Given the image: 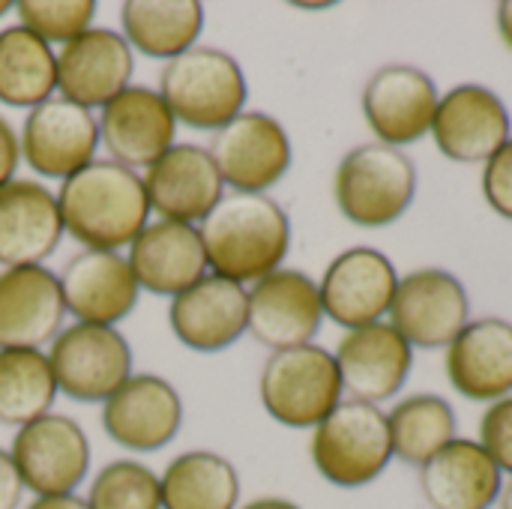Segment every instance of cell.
Masks as SVG:
<instances>
[{"instance_id":"obj_3","label":"cell","mask_w":512,"mask_h":509,"mask_svg":"<svg viewBox=\"0 0 512 509\" xmlns=\"http://www.w3.org/2000/svg\"><path fill=\"white\" fill-rule=\"evenodd\" d=\"M156 90L177 123L198 132H219L246 111L249 99V84L237 57L213 45H195L168 60Z\"/></svg>"},{"instance_id":"obj_6","label":"cell","mask_w":512,"mask_h":509,"mask_svg":"<svg viewBox=\"0 0 512 509\" xmlns=\"http://www.w3.org/2000/svg\"><path fill=\"white\" fill-rule=\"evenodd\" d=\"M309 456L315 471L336 489L375 483L393 459L387 414L378 405L342 399L339 408L312 429Z\"/></svg>"},{"instance_id":"obj_1","label":"cell","mask_w":512,"mask_h":509,"mask_svg":"<svg viewBox=\"0 0 512 509\" xmlns=\"http://www.w3.org/2000/svg\"><path fill=\"white\" fill-rule=\"evenodd\" d=\"M66 234L93 252H120L150 225L144 177L111 159H93L57 189Z\"/></svg>"},{"instance_id":"obj_13","label":"cell","mask_w":512,"mask_h":509,"mask_svg":"<svg viewBox=\"0 0 512 509\" xmlns=\"http://www.w3.org/2000/svg\"><path fill=\"white\" fill-rule=\"evenodd\" d=\"M135 75V51L120 30L90 27L57 51V93L87 111H102Z\"/></svg>"},{"instance_id":"obj_25","label":"cell","mask_w":512,"mask_h":509,"mask_svg":"<svg viewBox=\"0 0 512 509\" xmlns=\"http://www.w3.org/2000/svg\"><path fill=\"white\" fill-rule=\"evenodd\" d=\"M63 318L66 306L60 282L45 264L0 273V351H39L63 330Z\"/></svg>"},{"instance_id":"obj_18","label":"cell","mask_w":512,"mask_h":509,"mask_svg":"<svg viewBox=\"0 0 512 509\" xmlns=\"http://www.w3.org/2000/svg\"><path fill=\"white\" fill-rule=\"evenodd\" d=\"M432 138L438 150L462 165L489 162L512 138L507 105L483 84H459L441 96Z\"/></svg>"},{"instance_id":"obj_5","label":"cell","mask_w":512,"mask_h":509,"mask_svg":"<svg viewBox=\"0 0 512 509\" xmlns=\"http://www.w3.org/2000/svg\"><path fill=\"white\" fill-rule=\"evenodd\" d=\"M264 411L285 429H315L342 402L336 357L318 345L273 351L258 378Z\"/></svg>"},{"instance_id":"obj_21","label":"cell","mask_w":512,"mask_h":509,"mask_svg":"<svg viewBox=\"0 0 512 509\" xmlns=\"http://www.w3.org/2000/svg\"><path fill=\"white\" fill-rule=\"evenodd\" d=\"M144 189L159 219L183 225H201L225 198V180L210 150L198 144H174L144 171Z\"/></svg>"},{"instance_id":"obj_24","label":"cell","mask_w":512,"mask_h":509,"mask_svg":"<svg viewBox=\"0 0 512 509\" xmlns=\"http://www.w3.org/2000/svg\"><path fill=\"white\" fill-rule=\"evenodd\" d=\"M126 261L141 291L168 300H174L210 273L198 225L168 219L150 222L132 240Z\"/></svg>"},{"instance_id":"obj_26","label":"cell","mask_w":512,"mask_h":509,"mask_svg":"<svg viewBox=\"0 0 512 509\" xmlns=\"http://www.w3.org/2000/svg\"><path fill=\"white\" fill-rule=\"evenodd\" d=\"M447 378L471 402L512 396V324L504 318L471 321L447 348Z\"/></svg>"},{"instance_id":"obj_9","label":"cell","mask_w":512,"mask_h":509,"mask_svg":"<svg viewBox=\"0 0 512 509\" xmlns=\"http://www.w3.org/2000/svg\"><path fill=\"white\" fill-rule=\"evenodd\" d=\"M210 156L234 192L267 195L291 171L288 129L267 111H243L210 138Z\"/></svg>"},{"instance_id":"obj_36","label":"cell","mask_w":512,"mask_h":509,"mask_svg":"<svg viewBox=\"0 0 512 509\" xmlns=\"http://www.w3.org/2000/svg\"><path fill=\"white\" fill-rule=\"evenodd\" d=\"M483 195L498 216L512 222V138L483 165Z\"/></svg>"},{"instance_id":"obj_10","label":"cell","mask_w":512,"mask_h":509,"mask_svg":"<svg viewBox=\"0 0 512 509\" xmlns=\"http://www.w3.org/2000/svg\"><path fill=\"white\" fill-rule=\"evenodd\" d=\"M390 324L411 348H450V342L471 324V297L453 273L423 267L399 276Z\"/></svg>"},{"instance_id":"obj_7","label":"cell","mask_w":512,"mask_h":509,"mask_svg":"<svg viewBox=\"0 0 512 509\" xmlns=\"http://www.w3.org/2000/svg\"><path fill=\"white\" fill-rule=\"evenodd\" d=\"M48 363L57 390L81 405L108 402L132 378V348L117 327H63L48 348Z\"/></svg>"},{"instance_id":"obj_14","label":"cell","mask_w":512,"mask_h":509,"mask_svg":"<svg viewBox=\"0 0 512 509\" xmlns=\"http://www.w3.org/2000/svg\"><path fill=\"white\" fill-rule=\"evenodd\" d=\"M435 81L411 63H387L363 87V117L378 144L405 147L432 132L438 111Z\"/></svg>"},{"instance_id":"obj_4","label":"cell","mask_w":512,"mask_h":509,"mask_svg":"<svg viewBox=\"0 0 512 509\" xmlns=\"http://www.w3.org/2000/svg\"><path fill=\"white\" fill-rule=\"evenodd\" d=\"M417 195L411 156L387 144H360L342 156L333 177L339 213L360 228H387L408 213Z\"/></svg>"},{"instance_id":"obj_37","label":"cell","mask_w":512,"mask_h":509,"mask_svg":"<svg viewBox=\"0 0 512 509\" xmlns=\"http://www.w3.org/2000/svg\"><path fill=\"white\" fill-rule=\"evenodd\" d=\"M18 165H21V141H18V132L0 114V189L15 180Z\"/></svg>"},{"instance_id":"obj_27","label":"cell","mask_w":512,"mask_h":509,"mask_svg":"<svg viewBox=\"0 0 512 509\" xmlns=\"http://www.w3.org/2000/svg\"><path fill=\"white\" fill-rule=\"evenodd\" d=\"M417 480L429 509H492L504 492L501 468L480 441L468 438H456L432 456Z\"/></svg>"},{"instance_id":"obj_28","label":"cell","mask_w":512,"mask_h":509,"mask_svg":"<svg viewBox=\"0 0 512 509\" xmlns=\"http://www.w3.org/2000/svg\"><path fill=\"white\" fill-rule=\"evenodd\" d=\"M120 27L132 51L168 63L198 45L204 6L198 0H126Z\"/></svg>"},{"instance_id":"obj_22","label":"cell","mask_w":512,"mask_h":509,"mask_svg":"<svg viewBox=\"0 0 512 509\" xmlns=\"http://www.w3.org/2000/svg\"><path fill=\"white\" fill-rule=\"evenodd\" d=\"M333 357L345 393L366 405L393 399L405 387L414 366V348L393 330V324L384 321L348 330Z\"/></svg>"},{"instance_id":"obj_43","label":"cell","mask_w":512,"mask_h":509,"mask_svg":"<svg viewBox=\"0 0 512 509\" xmlns=\"http://www.w3.org/2000/svg\"><path fill=\"white\" fill-rule=\"evenodd\" d=\"M12 9H15V3H12V0H0V18H3V15H9Z\"/></svg>"},{"instance_id":"obj_38","label":"cell","mask_w":512,"mask_h":509,"mask_svg":"<svg viewBox=\"0 0 512 509\" xmlns=\"http://www.w3.org/2000/svg\"><path fill=\"white\" fill-rule=\"evenodd\" d=\"M24 498V483L9 450H0V509H18Z\"/></svg>"},{"instance_id":"obj_39","label":"cell","mask_w":512,"mask_h":509,"mask_svg":"<svg viewBox=\"0 0 512 509\" xmlns=\"http://www.w3.org/2000/svg\"><path fill=\"white\" fill-rule=\"evenodd\" d=\"M24 509H90L78 495H54V498H33Z\"/></svg>"},{"instance_id":"obj_40","label":"cell","mask_w":512,"mask_h":509,"mask_svg":"<svg viewBox=\"0 0 512 509\" xmlns=\"http://www.w3.org/2000/svg\"><path fill=\"white\" fill-rule=\"evenodd\" d=\"M498 33H501L504 45L512 51V0H504L498 6Z\"/></svg>"},{"instance_id":"obj_2","label":"cell","mask_w":512,"mask_h":509,"mask_svg":"<svg viewBox=\"0 0 512 509\" xmlns=\"http://www.w3.org/2000/svg\"><path fill=\"white\" fill-rule=\"evenodd\" d=\"M210 273L255 285L282 270L291 252V219L270 195L231 192L198 225Z\"/></svg>"},{"instance_id":"obj_29","label":"cell","mask_w":512,"mask_h":509,"mask_svg":"<svg viewBox=\"0 0 512 509\" xmlns=\"http://www.w3.org/2000/svg\"><path fill=\"white\" fill-rule=\"evenodd\" d=\"M57 51L21 24L0 30V105L27 108L54 99Z\"/></svg>"},{"instance_id":"obj_31","label":"cell","mask_w":512,"mask_h":509,"mask_svg":"<svg viewBox=\"0 0 512 509\" xmlns=\"http://www.w3.org/2000/svg\"><path fill=\"white\" fill-rule=\"evenodd\" d=\"M393 456L405 465L423 468L447 444L456 441V411L435 393H417L387 414Z\"/></svg>"},{"instance_id":"obj_19","label":"cell","mask_w":512,"mask_h":509,"mask_svg":"<svg viewBox=\"0 0 512 509\" xmlns=\"http://www.w3.org/2000/svg\"><path fill=\"white\" fill-rule=\"evenodd\" d=\"M57 282L66 315H72L75 324L117 327L132 315L141 297L135 273L120 252L84 249L63 264Z\"/></svg>"},{"instance_id":"obj_42","label":"cell","mask_w":512,"mask_h":509,"mask_svg":"<svg viewBox=\"0 0 512 509\" xmlns=\"http://www.w3.org/2000/svg\"><path fill=\"white\" fill-rule=\"evenodd\" d=\"M498 509H512V480L504 486V492L498 498Z\"/></svg>"},{"instance_id":"obj_34","label":"cell","mask_w":512,"mask_h":509,"mask_svg":"<svg viewBox=\"0 0 512 509\" xmlns=\"http://www.w3.org/2000/svg\"><path fill=\"white\" fill-rule=\"evenodd\" d=\"M12 12L21 27L54 48L90 30L99 6L93 0H18Z\"/></svg>"},{"instance_id":"obj_11","label":"cell","mask_w":512,"mask_h":509,"mask_svg":"<svg viewBox=\"0 0 512 509\" xmlns=\"http://www.w3.org/2000/svg\"><path fill=\"white\" fill-rule=\"evenodd\" d=\"M18 141L24 165L33 174L60 183L87 168L102 147L96 114L63 96L27 111Z\"/></svg>"},{"instance_id":"obj_16","label":"cell","mask_w":512,"mask_h":509,"mask_svg":"<svg viewBox=\"0 0 512 509\" xmlns=\"http://www.w3.org/2000/svg\"><path fill=\"white\" fill-rule=\"evenodd\" d=\"M183 426V399L171 381L144 372L132 375L108 402H102L105 435L129 453H159Z\"/></svg>"},{"instance_id":"obj_17","label":"cell","mask_w":512,"mask_h":509,"mask_svg":"<svg viewBox=\"0 0 512 509\" xmlns=\"http://www.w3.org/2000/svg\"><path fill=\"white\" fill-rule=\"evenodd\" d=\"M324 324L318 282L303 270H276L249 288V330L270 351L312 345Z\"/></svg>"},{"instance_id":"obj_35","label":"cell","mask_w":512,"mask_h":509,"mask_svg":"<svg viewBox=\"0 0 512 509\" xmlns=\"http://www.w3.org/2000/svg\"><path fill=\"white\" fill-rule=\"evenodd\" d=\"M480 447L492 456L501 474L512 477V396L486 408L480 420Z\"/></svg>"},{"instance_id":"obj_23","label":"cell","mask_w":512,"mask_h":509,"mask_svg":"<svg viewBox=\"0 0 512 509\" xmlns=\"http://www.w3.org/2000/svg\"><path fill=\"white\" fill-rule=\"evenodd\" d=\"M66 228L57 192L36 180H12L0 189V267H42Z\"/></svg>"},{"instance_id":"obj_8","label":"cell","mask_w":512,"mask_h":509,"mask_svg":"<svg viewBox=\"0 0 512 509\" xmlns=\"http://www.w3.org/2000/svg\"><path fill=\"white\" fill-rule=\"evenodd\" d=\"M9 456L24 492H33L36 498L75 495L90 474L87 432L66 414H45L21 426L12 438Z\"/></svg>"},{"instance_id":"obj_30","label":"cell","mask_w":512,"mask_h":509,"mask_svg":"<svg viewBox=\"0 0 512 509\" xmlns=\"http://www.w3.org/2000/svg\"><path fill=\"white\" fill-rule=\"evenodd\" d=\"M162 509H237L240 474L210 450H189L168 462L159 477Z\"/></svg>"},{"instance_id":"obj_32","label":"cell","mask_w":512,"mask_h":509,"mask_svg":"<svg viewBox=\"0 0 512 509\" xmlns=\"http://www.w3.org/2000/svg\"><path fill=\"white\" fill-rule=\"evenodd\" d=\"M57 381L45 351L6 348L0 351V423L21 429L51 414Z\"/></svg>"},{"instance_id":"obj_33","label":"cell","mask_w":512,"mask_h":509,"mask_svg":"<svg viewBox=\"0 0 512 509\" xmlns=\"http://www.w3.org/2000/svg\"><path fill=\"white\" fill-rule=\"evenodd\" d=\"M90 509H162L159 474L135 459L102 465L87 489Z\"/></svg>"},{"instance_id":"obj_15","label":"cell","mask_w":512,"mask_h":509,"mask_svg":"<svg viewBox=\"0 0 512 509\" xmlns=\"http://www.w3.org/2000/svg\"><path fill=\"white\" fill-rule=\"evenodd\" d=\"M99 138L111 162L147 171L177 144V117L156 87L129 84L99 111Z\"/></svg>"},{"instance_id":"obj_41","label":"cell","mask_w":512,"mask_h":509,"mask_svg":"<svg viewBox=\"0 0 512 509\" xmlns=\"http://www.w3.org/2000/svg\"><path fill=\"white\" fill-rule=\"evenodd\" d=\"M240 509H303L300 504L288 501V498H255L249 504H243Z\"/></svg>"},{"instance_id":"obj_20","label":"cell","mask_w":512,"mask_h":509,"mask_svg":"<svg viewBox=\"0 0 512 509\" xmlns=\"http://www.w3.org/2000/svg\"><path fill=\"white\" fill-rule=\"evenodd\" d=\"M168 324L177 342L195 354L228 351L249 330V291L207 273L168 303Z\"/></svg>"},{"instance_id":"obj_12","label":"cell","mask_w":512,"mask_h":509,"mask_svg":"<svg viewBox=\"0 0 512 509\" xmlns=\"http://www.w3.org/2000/svg\"><path fill=\"white\" fill-rule=\"evenodd\" d=\"M396 288L399 276L393 261L372 246L345 249L330 261L324 279L318 282L324 318L345 327V333L378 324L390 315Z\"/></svg>"}]
</instances>
